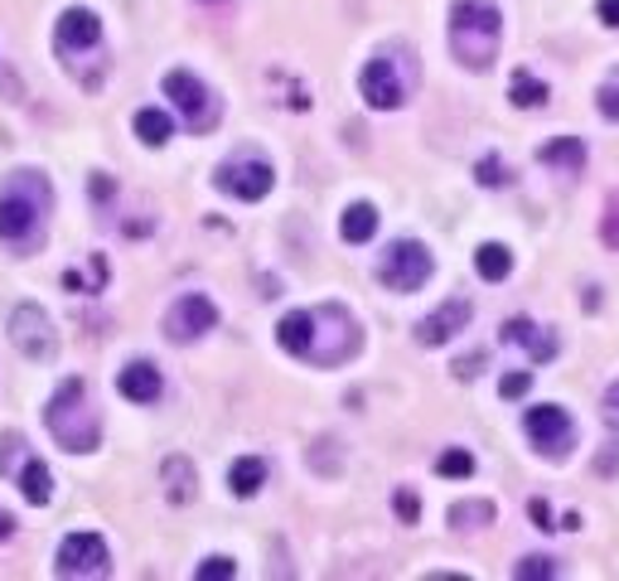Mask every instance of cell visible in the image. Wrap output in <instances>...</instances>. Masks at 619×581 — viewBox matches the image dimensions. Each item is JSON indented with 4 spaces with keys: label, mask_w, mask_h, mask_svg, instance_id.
<instances>
[{
    "label": "cell",
    "mask_w": 619,
    "mask_h": 581,
    "mask_svg": "<svg viewBox=\"0 0 619 581\" xmlns=\"http://www.w3.org/2000/svg\"><path fill=\"white\" fill-rule=\"evenodd\" d=\"M276 344L306 363L339 369V363H349L358 354L363 330H358L354 315L330 300V306H314V310H290L286 320L276 325Z\"/></svg>",
    "instance_id": "1"
},
{
    "label": "cell",
    "mask_w": 619,
    "mask_h": 581,
    "mask_svg": "<svg viewBox=\"0 0 619 581\" xmlns=\"http://www.w3.org/2000/svg\"><path fill=\"white\" fill-rule=\"evenodd\" d=\"M48 209H54V189L40 169H20L0 189V242L15 252H34L44 242Z\"/></svg>",
    "instance_id": "2"
},
{
    "label": "cell",
    "mask_w": 619,
    "mask_h": 581,
    "mask_svg": "<svg viewBox=\"0 0 619 581\" xmlns=\"http://www.w3.org/2000/svg\"><path fill=\"white\" fill-rule=\"evenodd\" d=\"M48 431H54V441L64 446V451H97V441H102V417H97L92 397H88V383L82 379H64L58 383V393L48 397V412H44Z\"/></svg>",
    "instance_id": "3"
},
{
    "label": "cell",
    "mask_w": 619,
    "mask_h": 581,
    "mask_svg": "<svg viewBox=\"0 0 619 581\" xmlns=\"http://www.w3.org/2000/svg\"><path fill=\"white\" fill-rule=\"evenodd\" d=\"M499 34H504V20L489 0H455L451 6V54L465 68L475 73L489 68L499 58Z\"/></svg>",
    "instance_id": "4"
},
{
    "label": "cell",
    "mask_w": 619,
    "mask_h": 581,
    "mask_svg": "<svg viewBox=\"0 0 619 581\" xmlns=\"http://www.w3.org/2000/svg\"><path fill=\"white\" fill-rule=\"evenodd\" d=\"M165 97L179 107V117H185V127L194 131V136H203V131L218 127V97L203 88L189 68H169L165 73Z\"/></svg>",
    "instance_id": "5"
},
{
    "label": "cell",
    "mask_w": 619,
    "mask_h": 581,
    "mask_svg": "<svg viewBox=\"0 0 619 581\" xmlns=\"http://www.w3.org/2000/svg\"><path fill=\"white\" fill-rule=\"evenodd\" d=\"M431 272H435V262H431V252L421 248V242H393V248L383 252V262H378V282L387 290H421L431 282Z\"/></svg>",
    "instance_id": "6"
},
{
    "label": "cell",
    "mask_w": 619,
    "mask_h": 581,
    "mask_svg": "<svg viewBox=\"0 0 619 581\" xmlns=\"http://www.w3.org/2000/svg\"><path fill=\"white\" fill-rule=\"evenodd\" d=\"M10 339H15V349H20L24 359H34V363H48V359L58 354L54 320H48V310L34 306V300L15 306V315H10Z\"/></svg>",
    "instance_id": "7"
},
{
    "label": "cell",
    "mask_w": 619,
    "mask_h": 581,
    "mask_svg": "<svg viewBox=\"0 0 619 581\" xmlns=\"http://www.w3.org/2000/svg\"><path fill=\"white\" fill-rule=\"evenodd\" d=\"M213 179H218V189L233 194V199L257 204V199H266V194H272L276 169H272V161H262V155H233V161L218 165Z\"/></svg>",
    "instance_id": "8"
},
{
    "label": "cell",
    "mask_w": 619,
    "mask_h": 581,
    "mask_svg": "<svg viewBox=\"0 0 619 581\" xmlns=\"http://www.w3.org/2000/svg\"><path fill=\"white\" fill-rule=\"evenodd\" d=\"M54 44H58V54H64L68 64L78 68L82 58L102 48V20H97L92 10L73 6V10H64V15H58V24H54Z\"/></svg>",
    "instance_id": "9"
},
{
    "label": "cell",
    "mask_w": 619,
    "mask_h": 581,
    "mask_svg": "<svg viewBox=\"0 0 619 581\" xmlns=\"http://www.w3.org/2000/svg\"><path fill=\"white\" fill-rule=\"evenodd\" d=\"M213 325H218V306L209 296H199V290L179 296L175 306L165 310V335L175 339V344H194V339H203Z\"/></svg>",
    "instance_id": "10"
},
{
    "label": "cell",
    "mask_w": 619,
    "mask_h": 581,
    "mask_svg": "<svg viewBox=\"0 0 619 581\" xmlns=\"http://www.w3.org/2000/svg\"><path fill=\"white\" fill-rule=\"evenodd\" d=\"M358 88H363V102L368 107H378V112H393V107H402L407 102V78L397 73L393 58H368L358 73Z\"/></svg>",
    "instance_id": "11"
},
{
    "label": "cell",
    "mask_w": 619,
    "mask_h": 581,
    "mask_svg": "<svg viewBox=\"0 0 619 581\" xmlns=\"http://www.w3.org/2000/svg\"><path fill=\"white\" fill-rule=\"evenodd\" d=\"M523 427H528V441L538 446L542 456H556V460H562V456L576 446V427H572V417H566L562 407H552V403H548V407H532Z\"/></svg>",
    "instance_id": "12"
},
{
    "label": "cell",
    "mask_w": 619,
    "mask_h": 581,
    "mask_svg": "<svg viewBox=\"0 0 619 581\" xmlns=\"http://www.w3.org/2000/svg\"><path fill=\"white\" fill-rule=\"evenodd\" d=\"M58 577H107V542L97 533H68L58 548Z\"/></svg>",
    "instance_id": "13"
},
{
    "label": "cell",
    "mask_w": 619,
    "mask_h": 581,
    "mask_svg": "<svg viewBox=\"0 0 619 581\" xmlns=\"http://www.w3.org/2000/svg\"><path fill=\"white\" fill-rule=\"evenodd\" d=\"M469 325V300H445L441 310H431L427 320L417 325V344H427V349H435V344H445V339H455L460 330Z\"/></svg>",
    "instance_id": "14"
},
{
    "label": "cell",
    "mask_w": 619,
    "mask_h": 581,
    "mask_svg": "<svg viewBox=\"0 0 619 581\" xmlns=\"http://www.w3.org/2000/svg\"><path fill=\"white\" fill-rule=\"evenodd\" d=\"M117 387H121V397H126V403L151 407L155 397L165 393V379H161V369H155V363L136 359V363H126V369L117 373Z\"/></svg>",
    "instance_id": "15"
},
{
    "label": "cell",
    "mask_w": 619,
    "mask_h": 581,
    "mask_svg": "<svg viewBox=\"0 0 619 581\" xmlns=\"http://www.w3.org/2000/svg\"><path fill=\"white\" fill-rule=\"evenodd\" d=\"M504 339L508 344H523L532 354V363H548V359H556V349H562L556 344V335H548L542 325H532L528 315H513V320L504 325Z\"/></svg>",
    "instance_id": "16"
},
{
    "label": "cell",
    "mask_w": 619,
    "mask_h": 581,
    "mask_svg": "<svg viewBox=\"0 0 619 581\" xmlns=\"http://www.w3.org/2000/svg\"><path fill=\"white\" fill-rule=\"evenodd\" d=\"M538 161L548 169H556V175H581V169H586V141L581 136H556V141H548L538 151Z\"/></svg>",
    "instance_id": "17"
},
{
    "label": "cell",
    "mask_w": 619,
    "mask_h": 581,
    "mask_svg": "<svg viewBox=\"0 0 619 581\" xmlns=\"http://www.w3.org/2000/svg\"><path fill=\"white\" fill-rule=\"evenodd\" d=\"M161 480H165V500L169 504H189L194 500V460L189 456H165L161 465Z\"/></svg>",
    "instance_id": "18"
},
{
    "label": "cell",
    "mask_w": 619,
    "mask_h": 581,
    "mask_svg": "<svg viewBox=\"0 0 619 581\" xmlns=\"http://www.w3.org/2000/svg\"><path fill=\"white\" fill-rule=\"evenodd\" d=\"M15 480H20V494L30 504H48V494H54V475H48V465H44V460H34V456H24V465L15 470Z\"/></svg>",
    "instance_id": "19"
},
{
    "label": "cell",
    "mask_w": 619,
    "mask_h": 581,
    "mask_svg": "<svg viewBox=\"0 0 619 581\" xmlns=\"http://www.w3.org/2000/svg\"><path fill=\"white\" fill-rule=\"evenodd\" d=\"M339 233H344V242H368L373 233H378V209L373 204H349L344 218H339Z\"/></svg>",
    "instance_id": "20"
},
{
    "label": "cell",
    "mask_w": 619,
    "mask_h": 581,
    "mask_svg": "<svg viewBox=\"0 0 619 581\" xmlns=\"http://www.w3.org/2000/svg\"><path fill=\"white\" fill-rule=\"evenodd\" d=\"M475 272L484 276V282H504V276L513 272V252H508L504 242H484V248L475 252Z\"/></svg>",
    "instance_id": "21"
},
{
    "label": "cell",
    "mask_w": 619,
    "mask_h": 581,
    "mask_svg": "<svg viewBox=\"0 0 619 581\" xmlns=\"http://www.w3.org/2000/svg\"><path fill=\"white\" fill-rule=\"evenodd\" d=\"M228 480H233V494H237V500H252V494H257L262 484H266V460H262V456H242Z\"/></svg>",
    "instance_id": "22"
},
{
    "label": "cell",
    "mask_w": 619,
    "mask_h": 581,
    "mask_svg": "<svg viewBox=\"0 0 619 581\" xmlns=\"http://www.w3.org/2000/svg\"><path fill=\"white\" fill-rule=\"evenodd\" d=\"M494 524V504L489 500H460L451 504V528L469 533V528H489Z\"/></svg>",
    "instance_id": "23"
},
{
    "label": "cell",
    "mask_w": 619,
    "mask_h": 581,
    "mask_svg": "<svg viewBox=\"0 0 619 581\" xmlns=\"http://www.w3.org/2000/svg\"><path fill=\"white\" fill-rule=\"evenodd\" d=\"M508 97H513V107H542L552 92H548V83L542 78H532L528 68H518L513 78H508Z\"/></svg>",
    "instance_id": "24"
},
{
    "label": "cell",
    "mask_w": 619,
    "mask_h": 581,
    "mask_svg": "<svg viewBox=\"0 0 619 581\" xmlns=\"http://www.w3.org/2000/svg\"><path fill=\"white\" fill-rule=\"evenodd\" d=\"M136 136L145 145H165L169 136H175V121H169L161 107H141V112H136Z\"/></svg>",
    "instance_id": "25"
},
{
    "label": "cell",
    "mask_w": 619,
    "mask_h": 581,
    "mask_svg": "<svg viewBox=\"0 0 619 581\" xmlns=\"http://www.w3.org/2000/svg\"><path fill=\"white\" fill-rule=\"evenodd\" d=\"M435 470H441L445 480H465V475H475V456L460 451V446H451V451L435 460Z\"/></svg>",
    "instance_id": "26"
},
{
    "label": "cell",
    "mask_w": 619,
    "mask_h": 581,
    "mask_svg": "<svg viewBox=\"0 0 619 581\" xmlns=\"http://www.w3.org/2000/svg\"><path fill=\"white\" fill-rule=\"evenodd\" d=\"M596 107H600L605 121H619V68L605 73V83H600V92H596Z\"/></svg>",
    "instance_id": "27"
},
{
    "label": "cell",
    "mask_w": 619,
    "mask_h": 581,
    "mask_svg": "<svg viewBox=\"0 0 619 581\" xmlns=\"http://www.w3.org/2000/svg\"><path fill=\"white\" fill-rule=\"evenodd\" d=\"M513 577L518 581H548V577H556V562L552 557H523V562L513 567Z\"/></svg>",
    "instance_id": "28"
},
{
    "label": "cell",
    "mask_w": 619,
    "mask_h": 581,
    "mask_svg": "<svg viewBox=\"0 0 619 581\" xmlns=\"http://www.w3.org/2000/svg\"><path fill=\"white\" fill-rule=\"evenodd\" d=\"M600 238L605 248H619V189L605 199V218H600Z\"/></svg>",
    "instance_id": "29"
},
{
    "label": "cell",
    "mask_w": 619,
    "mask_h": 581,
    "mask_svg": "<svg viewBox=\"0 0 619 581\" xmlns=\"http://www.w3.org/2000/svg\"><path fill=\"white\" fill-rule=\"evenodd\" d=\"M199 581H228V577H237V567H233V557H209V562H199V572H194Z\"/></svg>",
    "instance_id": "30"
},
{
    "label": "cell",
    "mask_w": 619,
    "mask_h": 581,
    "mask_svg": "<svg viewBox=\"0 0 619 581\" xmlns=\"http://www.w3.org/2000/svg\"><path fill=\"white\" fill-rule=\"evenodd\" d=\"M475 175H479V185H489V189H499L504 185V161H499V155H484V161L475 165Z\"/></svg>",
    "instance_id": "31"
},
{
    "label": "cell",
    "mask_w": 619,
    "mask_h": 581,
    "mask_svg": "<svg viewBox=\"0 0 619 581\" xmlns=\"http://www.w3.org/2000/svg\"><path fill=\"white\" fill-rule=\"evenodd\" d=\"M20 446H24V436H15V431L0 441V470H5V475H15L20 470Z\"/></svg>",
    "instance_id": "32"
},
{
    "label": "cell",
    "mask_w": 619,
    "mask_h": 581,
    "mask_svg": "<svg viewBox=\"0 0 619 581\" xmlns=\"http://www.w3.org/2000/svg\"><path fill=\"white\" fill-rule=\"evenodd\" d=\"M393 508H397V518H402V524H417V518H421V500L411 490H397L393 494Z\"/></svg>",
    "instance_id": "33"
},
{
    "label": "cell",
    "mask_w": 619,
    "mask_h": 581,
    "mask_svg": "<svg viewBox=\"0 0 619 581\" xmlns=\"http://www.w3.org/2000/svg\"><path fill=\"white\" fill-rule=\"evenodd\" d=\"M532 387V373H504V383H499V393L508 397V403H513V397H523Z\"/></svg>",
    "instance_id": "34"
},
{
    "label": "cell",
    "mask_w": 619,
    "mask_h": 581,
    "mask_svg": "<svg viewBox=\"0 0 619 581\" xmlns=\"http://www.w3.org/2000/svg\"><path fill=\"white\" fill-rule=\"evenodd\" d=\"M92 282H97V286H102V282H107V262H102V257H92ZM64 286H73V290H82V276H78V272H64Z\"/></svg>",
    "instance_id": "35"
},
{
    "label": "cell",
    "mask_w": 619,
    "mask_h": 581,
    "mask_svg": "<svg viewBox=\"0 0 619 581\" xmlns=\"http://www.w3.org/2000/svg\"><path fill=\"white\" fill-rule=\"evenodd\" d=\"M479 369H484V354H465L455 363V379H479Z\"/></svg>",
    "instance_id": "36"
},
{
    "label": "cell",
    "mask_w": 619,
    "mask_h": 581,
    "mask_svg": "<svg viewBox=\"0 0 619 581\" xmlns=\"http://www.w3.org/2000/svg\"><path fill=\"white\" fill-rule=\"evenodd\" d=\"M605 421L619 431V379L610 383V393H605Z\"/></svg>",
    "instance_id": "37"
},
{
    "label": "cell",
    "mask_w": 619,
    "mask_h": 581,
    "mask_svg": "<svg viewBox=\"0 0 619 581\" xmlns=\"http://www.w3.org/2000/svg\"><path fill=\"white\" fill-rule=\"evenodd\" d=\"M600 20L610 24V30H619V0H600Z\"/></svg>",
    "instance_id": "38"
},
{
    "label": "cell",
    "mask_w": 619,
    "mask_h": 581,
    "mask_svg": "<svg viewBox=\"0 0 619 581\" xmlns=\"http://www.w3.org/2000/svg\"><path fill=\"white\" fill-rule=\"evenodd\" d=\"M528 514L538 518V528H552V514H548V504H542V500H532V504H528Z\"/></svg>",
    "instance_id": "39"
},
{
    "label": "cell",
    "mask_w": 619,
    "mask_h": 581,
    "mask_svg": "<svg viewBox=\"0 0 619 581\" xmlns=\"http://www.w3.org/2000/svg\"><path fill=\"white\" fill-rule=\"evenodd\" d=\"M5 538H15V518H10L5 508H0V542H5Z\"/></svg>",
    "instance_id": "40"
},
{
    "label": "cell",
    "mask_w": 619,
    "mask_h": 581,
    "mask_svg": "<svg viewBox=\"0 0 619 581\" xmlns=\"http://www.w3.org/2000/svg\"><path fill=\"white\" fill-rule=\"evenodd\" d=\"M615 465H619V451H615V446H610V451H605V456H600V475H610V470H615Z\"/></svg>",
    "instance_id": "41"
}]
</instances>
